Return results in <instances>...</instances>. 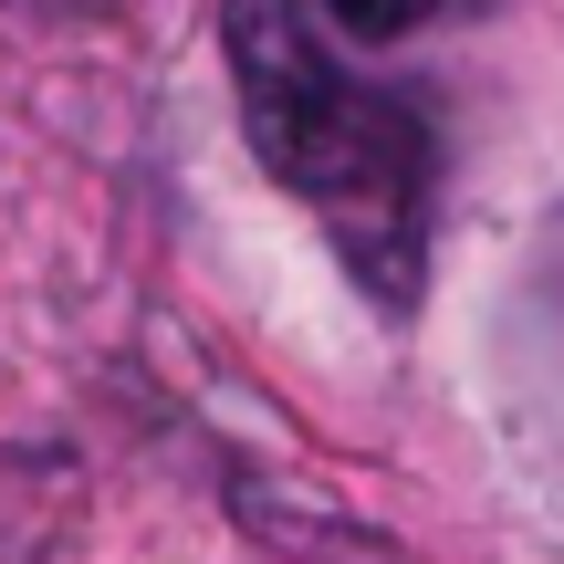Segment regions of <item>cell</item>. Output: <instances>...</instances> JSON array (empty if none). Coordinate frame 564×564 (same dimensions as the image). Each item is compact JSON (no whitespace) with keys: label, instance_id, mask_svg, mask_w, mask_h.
I'll return each mask as SVG.
<instances>
[{"label":"cell","instance_id":"6da1fadb","mask_svg":"<svg viewBox=\"0 0 564 564\" xmlns=\"http://www.w3.org/2000/svg\"><path fill=\"white\" fill-rule=\"evenodd\" d=\"M230 74H241L251 158L293 199L335 220V251L398 314L419 293V220H429V116L387 84L345 74L314 42L303 0H230Z\"/></svg>","mask_w":564,"mask_h":564},{"label":"cell","instance_id":"7a4b0ae2","mask_svg":"<svg viewBox=\"0 0 564 564\" xmlns=\"http://www.w3.org/2000/svg\"><path fill=\"white\" fill-rule=\"evenodd\" d=\"M523 335H533V366L564 387V209L544 220V241L523 262Z\"/></svg>","mask_w":564,"mask_h":564},{"label":"cell","instance_id":"3957f363","mask_svg":"<svg viewBox=\"0 0 564 564\" xmlns=\"http://www.w3.org/2000/svg\"><path fill=\"white\" fill-rule=\"evenodd\" d=\"M429 11H440V0H324V21H335L345 42H408Z\"/></svg>","mask_w":564,"mask_h":564}]
</instances>
